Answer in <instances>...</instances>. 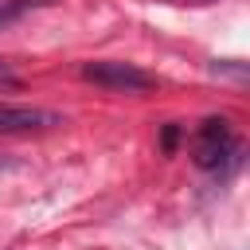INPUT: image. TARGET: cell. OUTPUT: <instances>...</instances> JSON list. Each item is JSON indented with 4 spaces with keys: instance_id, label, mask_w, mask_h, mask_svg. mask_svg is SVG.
<instances>
[{
    "instance_id": "cell-6",
    "label": "cell",
    "mask_w": 250,
    "mask_h": 250,
    "mask_svg": "<svg viewBox=\"0 0 250 250\" xmlns=\"http://www.w3.org/2000/svg\"><path fill=\"white\" fill-rule=\"evenodd\" d=\"M0 78H8V66H4V62H0Z\"/></svg>"
},
{
    "instance_id": "cell-4",
    "label": "cell",
    "mask_w": 250,
    "mask_h": 250,
    "mask_svg": "<svg viewBox=\"0 0 250 250\" xmlns=\"http://www.w3.org/2000/svg\"><path fill=\"white\" fill-rule=\"evenodd\" d=\"M47 4H55V0H0V27L27 16V12H35V8H47Z\"/></svg>"
},
{
    "instance_id": "cell-2",
    "label": "cell",
    "mask_w": 250,
    "mask_h": 250,
    "mask_svg": "<svg viewBox=\"0 0 250 250\" xmlns=\"http://www.w3.org/2000/svg\"><path fill=\"white\" fill-rule=\"evenodd\" d=\"M234 133H230V121L227 117H207L195 133V148H191V160L199 168H219L234 156Z\"/></svg>"
},
{
    "instance_id": "cell-3",
    "label": "cell",
    "mask_w": 250,
    "mask_h": 250,
    "mask_svg": "<svg viewBox=\"0 0 250 250\" xmlns=\"http://www.w3.org/2000/svg\"><path fill=\"white\" fill-rule=\"evenodd\" d=\"M62 125V117L55 109L43 105H0V133H39V129H55Z\"/></svg>"
},
{
    "instance_id": "cell-5",
    "label": "cell",
    "mask_w": 250,
    "mask_h": 250,
    "mask_svg": "<svg viewBox=\"0 0 250 250\" xmlns=\"http://www.w3.org/2000/svg\"><path fill=\"white\" fill-rule=\"evenodd\" d=\"M176 141H180V125H176V121H168V125H164V133H160V148H164V152H176Z\"/></svg>"
},
{
    "instance_id": "cell-1",
    "label": "cell",
    "mask_w": 250,
    "mask_h": 250,
    "mask_svg": "<svg viewBox=\"0 0 250 250\" xmlns=\"http://www.w3.org/2000/svg\"><path fill=\"white\" fill-rule=\"evenodd\" d=\"M82 78L86 82H98L105 90H125V94H145L156 86V78L133 62H121V59H94L82 66Z\"/></svg>"
}]
</instances>
